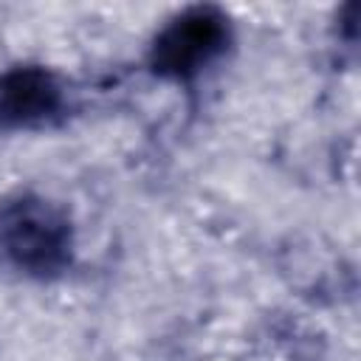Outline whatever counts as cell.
<instances>
[{
    "label": "cell",
    "instance_id": "obj_1",
    "mask_svg": "<svg viewBox=\"0 0 361 361\" xmlns=\"http://www.w3.org/2000/svg\"><path fill=\"white\" fill-rule=\"evenodd\" d=\"M76 234L68 212L51 197L17 189L0 200V254L37 279L59 276L71 268Z\"/></svg>",
    "mask_w": 361,
    "mask_h": 361
},
{
    "label": "cell",
    "instance_id": "obj_2",
    "mask_svg": "<svg viewBox=\"0 0 361 361\" xmlns=\"http://www.w3.org/2000/svg\"><path fill=\"white\" fill-rule=\"evenodd\" d=\"M231 45V20L217 6H186L172 14L149 42L147 62L155 76L186 82L214 65Z\"/></svg>",
    "mask_w": 361,
    "mask_h": 361
},
{
    "label": "cell",
    "instance_id": "obj_3",
    "mask_svg": "<svg viewBox=\"0 0 361 361\" xmlns=\"http://www.w3.org/2000/svg\"><path fill=\"white\" fill-rule=\"evenodd\" d=\"M65 110V87L45 65H14L0 73V135L54 121Z\"/></svg>",
    "mask_w": 361,
    "mask_h": 361
}]
</instances>
